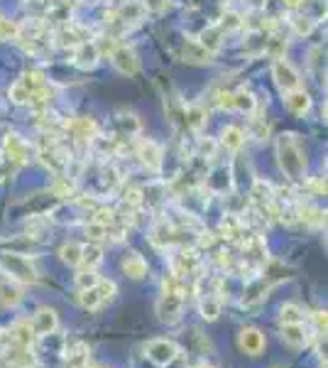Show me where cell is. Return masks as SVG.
<instances>
[{"label": "cell", "instance_id": "obj_9", "mask_svg": "<svg viewBox=\"0 0 328 368\" xmlns=\"http://www.w3.org/2000/svg\"><path fill=\"white\" fill-rule=\"evenodd\" d=\"M110 62H113L115 69H118L120 74H125V76H135L137 74V69H140L137 57H135V52L130 50L128 45L113 47V50H110Z\"/></svg>", "mask_w": 328, "mask_h": 368}, {"label": "cell", "instance_id": "obj_22", "mask_svg": "<svg viewBox=\"0 0 328 368\" xmlns=\"http://www.w3.org/2000/svg\"><path fill=\"white\" fill-rule=\"evenodd\" d=\"M304 319H306L304 317V309L294 302L282 304V309H279V324H297V322H304Z\"/></svg>", "mask_w": 328, "mask_h": 368}, {"label": "cell", "instance_id": "obj_23", "mask_svg": "<svg viewBox=\"0 0 328 368\" xmlns=\"http://www.w3.org/2000/svg\"><path fill=\"white\" fill-rule=\"evenodd\" d=\"M245 138H243V130L235 128V125H228V128L223 130V145L225 150H233V153H238L240 148H243Z\"/></svg>", "mask_w": 328, "mask_h": 368}, {"label": "cell", "instance_id": "obj_17", "mask_svg": "<svg viewBox=\"0 0 328 368\" xmlns=\"http://www.w3.org/2000/svg\"><path fill=\"white\" fill-rule=\"evenodd\" d=\"M284 104H287V108L294 115H304L308 111V106H311V99H308V94L304 89H294L289 94H284Z\"/></svg>", "mask_w": 328, "mask_h": 368}, {"label": "cell", "instance_id": "obj_1", "mask_svg": "<svg viewBox=\"0 0 328 368\" xmlns=\"http://www.w3.org/2000/svg\"><path fill=\"white\" fill-rule=\"evenodd\" d=\"M186 290H184V280L177 278L174 273H170L162 280V295L157 299V317L162 322L172 324L181 317V309L186 302Z\"/></svg>", "mask_w": 328, "mask_h": 368}, {"label": "cell", "instance_id": "obj_28", "mask_svg": "<svg viewBox=\"0 0 328 368\" xmlns=\"http://www.w3.org/2000/svg\"><path fill=\"white\" fill-rule=\"evenodd\" d=\"M274 368H284V366H274Z\"/></svg>", "mask_w": 328, "mask_h": 368}, {"label": "cell", "instance_id": "obj_18", "mask_svg": "<svg viewBox=\"0 0 328 368\" xmlns=\"http://www.w3.org/2000/svg\"><path fill=\"white\" fill-rule=\"evenodd\" d=\"M100 260H103V248H100L98 243H86L81 246V260L79 265L84 270H96V265H100Z\"/></svg>", "mask_w": 328, "mask_h": 368}, {"label": "cell", "instance_id": "obj_19", "mask_svg": "<svg viewBox=\"0 0 328 368\" xmlns=\"http://www.w3.org/2000/svg\"><path fill=\"white\" fill-rule=\"evenodd\" d=\"M181 59L184 62H194V64H209L214 52L204 50L199 42H184V52H181Z\"/></svg>", "mask_w": 328, "mask_h": 368}, {"label": "cell", "instance_id": "obj_27", "mask_svg": "<svg viewBox=\"0 0 328 368\" xmlns=\"http://www.w3.org/2000/svg\"><path fill=\"white\" fill-rule=\"evenodd\" d=\"M282 3H284L287 8H299V6L304 3V0H282Z\"/></svg>", "mask_w": 328, "mask_h": 368}, {"label": "cell", "instance_id": "obj_13", "mask_svg": "<svg viewBox=\"0 0 328 368\" xmlns=\"http://www.w3.org/2000/svg\"><path fill=\"white\" fill-rule=\"evenodd\" d=\"M22 288L20 283H15V280L6 278V280H0V304L3 307H17V304L22 302Z\"/></svg>", "mask_w": 328, "mask_h": 368}, {"label": "cell", "instance_id": "obj_10", "mask_svg": "<svg viewBox=\"0 0 328 368\" xmlns=\"http://www.w3.org/2000/svg\"><path fill=\"white\" fill-rule=\"evenodd\" d=\"M199 268H201V258L194 253V250H181L179 255L172 258V273L181 280L194 278V275L199 273Z\"/></svg>", "mask_w": 328, "mask_h": 368}, {"label": "cell", "instance_id": "obj_14", "mask_svg": "<svg viewBox=\"0 0 328 368\" xmlns=\"http://www.w3.org/2000/svg\"><path fill=\"white\" fill-rule=\"evenodd\" d=\"M201 317L206 319V322H216V319L221 317V309H223V295L221 292H209L201 297Z\"/></svg>", "mask_w": 328, "mask_h": 368}, {"label": "cell", "instance_id": "obj_11", "mask_svg": "<svg viewBox=\"0 0 328 368\" xmlns=\"http://www.w3.org/2000/svg\"><path fill=\"white\" fill-rule=\"evenodd\" d=\"M279 337H282V341L289 348H304L308 344V339H311V334L304 327V322H297V324H279Z\"/></svg>", "mask_w": 328, "mask_h": 368}, {"label": "cell", "instance_id": "obj_16", "mask_svg": "<svg viewBox=\"0 0 328 368\" xmlns=\"http://www.w3.org/2000/svg\"><path fill=\"white\" fill-rule=\"evenodd\" d=\"M123 273L133 280H142L147 275V260L140 253H128L123 258Z\"/></svg>", "mask_w": 328, "mask_h": 368}, {"label": "cell", "instance_id": "obj_26", "mask_svg": "<svg viewBox=\"0 0 328 368\" xmlns=\"http://www.w3.org/2000/svg\"><path fill=\"white\" fill-rule=\"evenodd\" d=\"M292 25H294V32H297V35H308L313 27V20H308V17H294Z\"/></svg>", "mask_w": 328, "mask_h": 368}, {"label": "cell", "instance_id": "obj_25", "mask_svg": "<svg viewBox=\"0 0 328 368\" xmlns=\"http://www.w3.org/2000/svg\"><path fill=\"white\" fill-rule=\"evenodd\" d=\"M98 275H96V270H81L79 275H76V288L79 290H86V288H94L96 283H98Z\"/></svg>", "mask_w": 328, "mask_h": 368}, {"label": "cell", "instance_id": "obj_24", "mask_svg": "<svg viewBox=\"0 0 328 368\" xmlns=\"http://www.w3.org/2000/svg\"><path fill=\"white\" fill-rule=\"evenodd\" d=\"M59 258L64 260V263H69V265H79V260H81V246L74 243V241L64 243L59 248Z\"/></svg>", "mask_w": 328, "mask_h": 368}, {"label": "cell", "instance_id": "obj_21", "mask_svg": "<svg viewBox=\"0 0 328 368\" xmlns=\"http://www.w3.org/2000/svg\"><path fill=\"white\" fill-rule=\"evenodd\" d=\"M6 153H8V157H10L15 164H22L27 160V143L17 138V135H8Z\"/></svg>", "mask_w": 328, "mask_h": 368}, {"label": "cell", "instance_id": "obj_12", "mask_svg": "<svg viewBox=\"0 0 328 368\" xmlns=\"http://www.w3.org/2000/svg\"><path fill=\"white\" fill-rule=\"evenodd\" d=\"M137 155L144 162V167L152 169V172H157V169L162 167V148H159L154 140H142L137 148Z\"/></svg>", "mask_w": 328, "mask_h": 368}, {"label": "cell", "instance_id": "obj_8", "mask_svg": "<svg viewBox=\"0 0 328 368\" xmlns=\"http://www.w3.org/2000/svg\"><path fill=\"white\" fill-rule=\"evenodd\" d=\"M32 329H35L37 339L40 337H52V334L59 329V314L52 307H40L35 314H32Z\"/></svg>", "mask_w": 328, "mask_h": 368}, {"label": "cell", "instance_id": "obj_15", "mask_svg": "<svg viewBox=\"0 0 328 368\" xmlns=\"http://www.w3.org/2000/svg\"><path fill=\"white\" fill-rule=\"evenodd\" d=\"M144 13H147V6H144L142 0H128L118 10V17L125 25H137V22L144 20Z\"/></svg>", "mask_w": 328, "mask_h": 368}, {"label": "cell", "instance_id": "obj_5", "mask_svg": "<svg viewBox=\"0 0 328 368\" xmlns=\"http://www.w3.org/2000/svg\"><path fill=\"white\" fill-rule=\"evenodd\" d=\"M115 292H118V285H115L113 280L100 278L98 283L94 285V288L79 290V304L84 309H89V312H94V309L103 307L105 302H110Z\"/></svg>", "mask_w": 328, "mask_h": 368}, {"label": "cell", "instance_id": "obj_6", "mask_svg": "<svg viewBox=\"0 0 328 368\" xmlns=\"http://www.w3.org/2000/svg\"><path fill=\"white\" fill-rule=\"evenodd\" d=\"M238 346L240 351L245 353V356H253L258 358L260 353L264 351V346H267V339H264V332L258 327H243L238 334Z\"/></svg>", "mask_w": 328, "mask_h": 368}, {"label": "cell", "instance_id": "obj_20", "mask_svg": "<svg viewBox=\"0 0 328 368\" xmlns=\"http://www.w3.org/2000/svg\"><path fill=\"white\" fill-rule=\"evenodd\" d=\"M64 358H66V368H86L89 366V346L76 341L71 348H66Z\"/></svg>", "mask_w": 328, "mask_h": 368}, {"label": "cell", "instance_id": "obj_4", "mask_svg": "<svg viewBox=\"0 0 328 368\" xmlns=\"http://www.w3.org/2000/svg\"><path fill=\"white\" fill-rule=\"evenodd\" d=\"M179 346L172 339H149L144 344V356L149 358V363L157 368H170L172 363L179 358Z\"/></svg>", "mask_w": 328, "mask_h": 368}, {"label": "cell", "instance_id": "obj_7", "mask_svg": "<svg viewBox=\"0 0 328 368\" xmlns=\"http://www.w3.org/2000/svg\"><path fill=\"white\" fill-rule=\"evenodd\" d=\"M272 76H274V81H277V86L284 91V94H289V91H294V89H301V76H299V71L294 69L289 62H284V59L274 62Z\"/></svg>", "mask_w": 328, "mask_h": 368}, {"label": "cell", "instance_id": "obj_3", "mask_svg": "<svg viewBox=\"0 0 328 368\" xmlns=\"http://www.w3.org/2000/svg\"><path fill=\"white\" fill-rule=\"evenodd\" d=\"M0 268L8 278L20 285H35L40 280L35 263L22 253H0Z\"/></svg>", "mask_w": 328, "mask_h": 368}, {"label": "cell", "instance_id": "obj_2", "mask_svg": "<svg viewBox=\"0 0 328 368\" xmlns=\"http://www.w3.org/2000/svg\"><path fill=\"white\" fill-rule=\"evenodd\" d=\"M277 155H279V164H282V169L287 172V177L292 179V182H301L304 169H306V153H304L297 135L292 133L279 135Z\"/></svg>", "mask_w": 328, "mask_h": 368}]
</instances>
